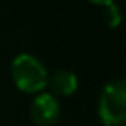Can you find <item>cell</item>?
Listing matches in <instances>:
<instances>
[{
	"label": "cell",
	"instance_id": "6da1fadb",
	"mask_svg": "<svg viewBox=\"0 0 126 126\" xmlns=\"http://www.w3.org/2000/svg\"><path fill=\"white\" fill-rule=\"evenodd\" d=\"M11 76L17 88L28 93H36L47 86L48 73L43 62L35 55L19 54L11 62Z\"/></svg>",
	"mask_w": 126,
	"mask_h": 126
},
{
	"label": "cell",
	"instance_id": "7a4b0ae2",
	"mask_svg": "<svg viewBox=\"0 0 126 126\" xmlns=\"http://www.w3.org/2000/svg\"><path fill=\"white\" fill-rule=\"evenodd\" d=\"M98 114L105 126H124L126 123V83L110 79L102 88L98 98Z\"/></svg>",
	"mask_w": 126,
	"mask_h": 126
},
{
	"label": "cell",
	"instance_id": "3957f363",
	"mask_svg": "<svg viewBox=\"0 0 126 126\" xmlns=\"http://www.w3.org/2000/svg\"><path fill=\"white\" fill-rule=\"evenodd\" d=\"M61 114L59 100L52 93H40L33 98L30 105V116L38 126H52Z\"/></svg>",
	"mask_w": 126,
	"mask_h": 126
},
{
	"label": "cell",
	"instance_id": "277c9868",
	"mask_svg": "<svg viewBox=\"0 0 126 126\" xmlns=\"http://www.w3.org/2000/svg\"><path fill=\"white\" fill-rule=\"evenodd\" d=\"M47 85L50 86L52 93H57L61 97H69L78 88V78L73 71L57 69L47 78Z\"/></svg>",
	"mask_w": 126,
	"mask_h": 126
},
{
	"label": "cell",
	"instance_id": "5b68a950",
	"mask_svg": "<svg viewBox=\"0 0 126 126\" xmlns=\"http://www.w3.org/2000/svg\"><path fill=\"white\" fill-rule=\"evenodd\" d=\"M93 4L102 7V9H105L102 16H104V19H105L109 28H116L121 23V12H119L117 5L114 2H110V0H93Z\"/></svg>",
	"mask_w": 126,
	"mask_h": 126
}]
</instances>
